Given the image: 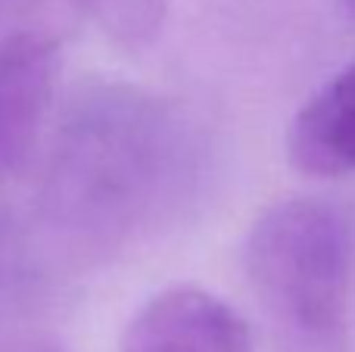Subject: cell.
<instances>
[{
  "instance_id": "cell-4",
  "label": "cell",
  "mask_w": 355,
  "mask_h": 352,
  "mask_svg": "<svg viewBox=\"0 0 355 352\" xmlns=\"http://www.w3.org/2000/svg\"><path fill=\"white\" fill-rule=\"evenodd\" d=\"M287 159L306 178L355 175V62L300 106L287 131Z\"/></svg>"
},
{
  "instance_id": "cell-7",
  "label": "cell",
  "mask_w": 355,
  "mask_h": 352,
  "mask_svg": "<svg viewBox=\"0 0 355 352\" xmlns=\"http://www.w3.org/2000/svg\"><path fill=\"white\" fill-rule=\"evenodd\" d=\"M78 6L122 50L153 47L168 19V0H78Z\"/></svg>"
},
{
  "instance_id": "cell-1",
  "label": "cell",
  "mask_w": 355,
  "mask_h": 352,
  "mask_svg": "<svg viewBox=\"0 0 355 352\" xmlns=\"http://www.w3.org/2000/svg\"><path fill=\"white\" fill-rule=\"evenodd\" d=\"M202 143L184 109L100 85L66 112L41 181L47 218L85 247L116 249L168 222L200 181Z\"/></svg>"
},
{
  "instance_id": "cell-2",
  "label": "cell",
  "mask_w": 355,
  "mask_h": 352,
  "mask_svg": "<svg viewBox=\"0 0 355 352\" xmlns=\"http://www.w3.org/2000/svg\"><path fill=\"white\" fill-rule=\"evenodd\" d=\"M243 268L277 352H349L352 231L334 206H265L246 231Z\"/></svg>"
},
{
  "instance_id": "cell-8",
  "label": "cell",
  "mask_w": 355,
  "mask_h": 352,
  "mask_svg": "<svg viewBox=\"0 0 355 352\" xmlns=\"http://www.w3.org/2000/svg\"><path fill=\"white\" fill-rule=\"evenodd\" d=\"M16 352H62L56 343L50 340H35V343H25V346H19Z\"/></svg>"
},
{
  "instance_id": "cell-9",
  "label": "cell",
  "mask_w": 355,
  "mask_h": 352,
  "mask_svg": "<svg viewBox=\"0 0 355 352\" xmlns=\"http://www.w3.org/2000/svg\"><path fill=\"white\" fill-rule=\"evenodd\" d=\"M343 3H346V10H349L352 16H355V0H343Z\"/></svg>"
},
{
  "instance_id": "cell-3",
  "label": "cell",
  "mask_w": 355,
  "mask_h": 352,
  "mask_svg": "<svg viewBox=\"0 0 355 352\" xmlns=\"http://www.w3.org/2000/svg\"><path fill=\"white\" fill-rule=\"evenodd\" d=\"M122 352H252V337L221 297L178 284L153 293L135 312Z\"/></svg>"
},
{
  "instance_id": "cell-6",
  "label": "cell",
  "mask_w": 355,
  "mask_h": 352,
  "mask_svg": "<svg viewBox=\"0 0 355 352\" xmlns=\"http://www.w3.org/2000/svg\"><path fill=\"white\" fill-rule=\"evenodd\" d=\"M81 16L78 0H0V60L31 47H62Z\"/></svg>"
},
{
  "instance_id": "cell-5",
  "label": "cell",
  "mask_w": 355,
  "mask_h": 352,
  "mask_svg": "<svg viewBox=\"0 0 355 352\" xmlns=\"http://www.w3.org/2000/svg\"><path fill=\"white\" fill-rule=\"evenodd\" d=\"M60 53L62 47H31L0 60V181L35 153L60 78Z\"/></svg>"
}]
</instances>
